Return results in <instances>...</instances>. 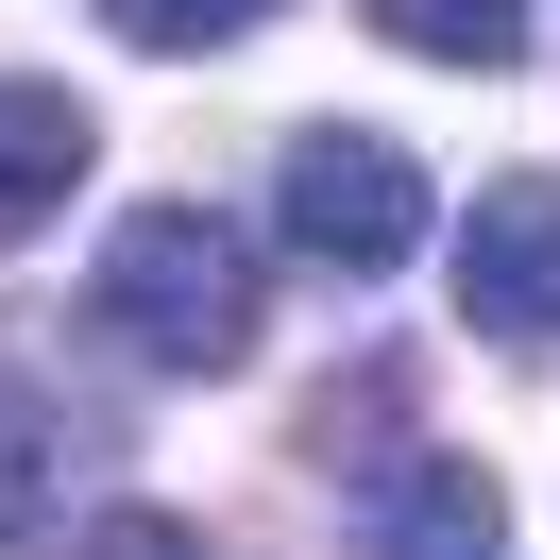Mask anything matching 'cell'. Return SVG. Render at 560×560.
I'll list each match as a JSON object with an SVG mask.
<instances>
[{"instance_id":"277c9868","label":"cell","mask_w":560,"mask_h":560,"mask_svg":"<svg viewBox=\"0 0 560 560\" xmlns=\"http://www.w3.org/2000/svg\"><path fill=\"white\" fill-rule=\"evenodd\" d=\"M492 544H510V492L476 458H390L357 492V560H492Z\"/></svg>"},{"instance_id":"7a4b0ae2","label":"cell","mask_w":560,"mask_h":560,"mask_svg":"<svg viewBox=\"0 0 560 560\" xmlns=\"http://www.w3.org/2000/svg\"><path fill=\"white\" fill-rule=\"evenodd\" d=\"M272 221H289V255H323V272H390V255L424 238V171L390 137H357V119H323V137H289Z\"/></svg>"},{"instance_id":"8992f818","label":"cell","mask_w":560,"mask_h":560,"mask_svg":"<svg viewBox=\"0 0 560 560\" xmlns=\"http://www.w3.org/2000/svg\"><path fill=\"white\" fill-rule=\"evenodd\" d=\"M374 35L424 69H526V0H374Z\"/></svg>"},{"instance_id":"5b68a950","label":"cell","mask_w":560,"mask_h":560,"mask_svg":"<svg viewBox=\"0 0 560 560\" xmlns=\"http://www.w3.org/2000/svg\"><path fill=\"white\" fill-rule=\"evenodd\" d=\"M85 153H103V137H85L69 85H0V238H35V221L85 187Z\"/></svg>"},{"instance_id":"ba28073f","label":"cell","mask_w":560,"mask_h":560,"mask_svg":"<svg viewBox=\"0 0 560 560\" xmlns=\"http://www.w3.org/2000/svg\"><path fill=\"white\" fill-rule=\"evenodd\" d=\"M35 510H51V424L18 408V390H0V544H18Z\"/></svg>"},{"instance_id":"52a82bcc","label":"cell","mask_w":560,"mask_h":560,"mask_svg":"<svg viewBox=\"0 0 560 560\" xmlns=\"http://www.w3.org/2000/svg\"><path fill=\"white\" fill-rule=\"evenodd\" d=\"M103 18H119L137 51H221V35H255L272 0H103Z\"/></svg>"},{"instance_id":"3957f363","label":"cell","mask_w":560,"mask_h":560,"mask_svg":"<svg viewBox=\"0 0 560 560\" xmlns=\"http://www.w3.org/2000/svg\"><path fill=\"white\" fill-rule=\"evenodd\" d=\"M458 306L492 340H560V171H492L458 221Z\"/></svg>"},{"instance_id":"9c48e42d","label":"cell","mask_w":560,"mask_h":560,"mask_svg":"<svg viewBox=\"0 0 560 560\" xmlns=\"http://www.w3.org/2000/svg\"><path fill=\"white\" fill-rule=\"evenodd\" d=\"M85 560H205V544H187L171 510H103V526H85Z\"/></svg>"},{"instance_id":"6da1fadb","label":"cell","mask_w":560,"mask_h":560,"mask_svg":"<svg viewBox=\"0 0 560 560\" xmlns=\"http://www.w3.org/2000/svg\"><path fill=\"white\" fill-rule=\"evenodd\" d=\"M103 340L119 357H153V374H238L255 357V238L238 221H205V205H137L103 238Z\"/></svg>"}]
</instances>
